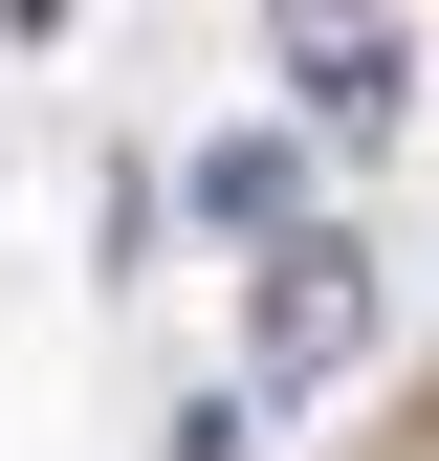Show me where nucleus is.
I'll list each match as a JSON object with an SVG mask.
<instances>
[{
  "label": "nucleus",
  "mask_w": 439,
  "mask_h": 461,
  "mask_svg": "<svg viewBox=\"0 0 439 461\" xmlns=\"http://www.w3.org/2000/svg\"><path fill=\"white\" fill-rule=\"evenodd\" d=\"M176 198H198V220H220V242H286V220H308V198H329V154H308V132H286V110H264V132H220V154H198V176H176Z\"/></svg>",
  "instance_id": "2"
},
{
  "label": "nucleus",
  "mask_w": 439,
  "mask_h": 461,
  "mask_svg": "<svg viewBox=\"0 0 439 461\" xmlns=\"http://www.w3.org/2000/svg\"><path fill=\"white\" fill-rule=\"evenodd\" d=\"M286 88H308V132H396V23L308 0V23H286Z\"/></svg>",
  "instance_id": "3"
},
{
  "label": "nucleus",
  "mask_w": 439,
  "mask_h": 461,
  "mask_svg": "<svg viewBox=\"0 0 439 461\" xmlns=\"http://www.w3.org/2000/svg\"><path fill=\"white\" fill-rule=\"evenodd\" d=\"M352 352H373V264L329 242V198H308L286 242H264V308H242V374H264V395H329Z\"/></svg>",
  "instance_id": "1"
}]
</instances>
